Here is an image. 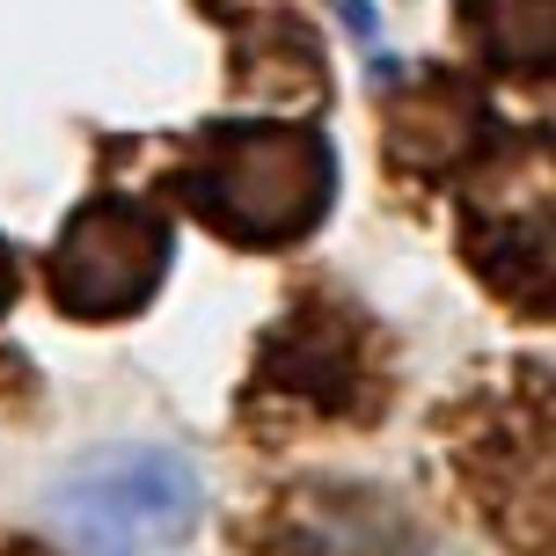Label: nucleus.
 <instances>
[{
    "label": "nucleus",
    "instance_id": "nucleus-1",
    "mask_svg": "<svg viewBox=\"0 0 556 556\" xmlns=\"http://www.w3.org/2000/svg\"><path fill=\"white\" fill-rule=\"evenodd\" d=\"M176 184H184L198 220H213L220 235L250 242V250H278V242H301L330 213L337 162L315 125L235 117V125L198 132Z\"/></svg>",
    "mask_w": 556,
    "mask_h": 556
},
{
    "label": "nucleus",
    "instance_id": "nucleus-2",
    "mask_svg": "<svg viewBox=\"0 0 556 556\" xmlns=\"http://www.w3.org/2000/svg\"><path fill=\"white\" fill-rule=\"evenodd\" d=\"M198 476L168 446H103L52 491V520L81 556H162L198 528Z\"/></svg>",
    "mask_w": 556,
    "mask_h": 556
},
{
    "label": "nucleus",
    "instance_id": "nucleus-3",
    "mask_svg": "<svg viewBox=\"0 0 556 556\" xmlns=\"http://www.w3.org/2000/svg\"><path fill=\"white\" fill-rule=\"evenodd\" d=\"M168 256H176L168 213H154L147 198L103 191L66 220L59 250L45 256V278H52V301L66 315L111 323V315H132L154 301V286L168 278Z\"/></svg>",
    "mask_w": 556,
    "mask_h": 556
},
{
    "label": "nucleus",
    "instance_id": "nucleus-4",
    "mask_svg": "<svg viewBox=\"0 0 556 556\" xmlns=\"http://www.w3.org/2000/svg\"><path fill=\"white\" fill-rule=\"evenodd\" d=\"M264 403H278L293 417H374L381 344L366 337V323L352 307H323V301L301 307L250 381V410H264Z\"/></svg>",
    "mask_w": 556,
    "mask_h": 556
},
{
    "label": "nucleus",
    "instance_id": "nucleus-5",
    "mask_svg": "<svg viewBox=\"0 0 556 556\" xmlns=\"http://www.w3.org/2000/svg\"><path fill=\"white\" fill-rule=\"evenodd\" d=\"M462 491L491 528L520 549H549V410L542 389L534 403H491L469 417V440H462Z\"/></svg>",
    "mask_w": 556,
    "mask_h": 556
},
{
    "label": "nucleus",
    "instance_id": "nucleus-6",
    "mask_svg": "<svg viewBox=\"0 0 556 556\" xmlns=\"http://www.w3.org/2000/svg\"><path fill=\"white\" fill-rule=\"evenodd\" d=\"M469 45L505 74H542L549 66V0H462Z\"/></svg>",
    "mask_w": 556,
    "mask_h": 556
},
{
    "label": "nucleus",
    "instance_id": "nucleus-7",
    "mask_svg": "<svg viewBox=\"0 0 556 556\" xmlns=\"http://www.w3.org/2000/svg\"><path fill=\"white\" fill-rule=\"evenodd\" d=\"M8 301H15V256L0 250V307H8Z\"/></svg>",
    "mask_w": 556,
    "mask_h": 556
}]
</instances>
